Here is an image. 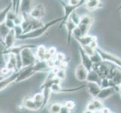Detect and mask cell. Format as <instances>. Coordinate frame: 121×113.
<instances>
[{
    "mask_svg": "<svg viewBox=\"0 0 121 113\" xmlns=\"http://www.w3.org/2000/svg\"><path fill=\"white\" fill-rule=\"evenodd\" d=\"M71 112V110L68 107H66L65 105H62V107L61 108V111L60 113H69Z\"/></svg>",
    "mask_w": 121,
    "mask_h": 113,
    "instance_id": "cell-33",
    "label": "cell"
},
{
    "mask_svg": "<svg viewBox=\"0 0 121 113\" xmlns=\"http://www.w3.org/2000/svg\"><path fill=\"white\" fill-rule=\"evenodd\" d=\"M96 51L99 53L100 57H102V60L110 62L111 63H113L121 68V58L114 55L113 54H111V53H108V52L103 51V50L99 48V47L96 48Z\"/></svg>",
    "mask_w": 121,
    "mask_h": 113,
    "instance_id": "cell-5",
    "label": "cell"
},
{
    "mask_svg": "<svg viewBox=\"0 0 121 113\" xmlns=\"http://www.w3.org/2000/svg\"><path fill=\"white\" fill-rule=\"evenodd\" d=\"M29 14L34 18L41 19L45 14V9H44V5H42L41 4L36 5L34 8H32V10Z\"/></svg>",
    "mask_w": 121,
    "mask_h": 113,
    "instance_id": "cell-17",
    "label": "cell"
},
{
    "mask_svg": "<svg viewBox=\"0 0 121 113\" xmlns=\"http://www.w3.org/2000/svg\"><path fill=\"white\" fill-rule=\"evenodd\" d=\"M75 39L79 43L81 46L83 47V46H86V45H90L95 41H97V38L93 36H81V37H78L76 38Z\"/></svg>",
    "mask_w": 121,
    "mask_h": 113,
    "instance_id": "cell-18",
    "label": "cell"
},
{
    "mask_svg": "<svg viewBox=\"0 0 121 113\" xmlns=\"http://www.w3.org/2000/svg\"><path fill=\"white\" fill-rule=\"evenodd\" d=\"M86 0H81L80 4H78L77 5H70L69 4H64L62 3V5H63V8H64V16H63V20L62 21H61V27H62L63 25H65V23H66V21L69 20V18H70L71 14H72L74 11H75L77 9H78L79 8H81L82 5H83L85 4Z\"/></svg>",
    "mask_w": 121,
    "mask_h": 113,
    "instance_id": "cell-6",
    "label": "cell"
},
{
    "mask_svg": "<svg viewBox=\"0 0 121 113\" xmlns=\"http://www.w3.org/2000/svg\"><path fill=\"white\" fill-rule=\"evenodd\" d=\"M86 87L88 93L94 98L97 97V96L99 95L100 90L102 89V87L99 83L93 81H87Z\"/></svg>",
    "mask_w": 121,
    "mask_h": 113,
    "instance_id": "cell-15",
    "label": "cell"
},
{
    "mask_svg": "<svg viewBox=\"0 0 121 113\" xmlns=\"http://www.w3.org/2000/svg\"><path fill=\"white\" fill-rule=\"evenodd\" d=\"M11 10H12V4L11 2H10V4L8 5V7H6L5 8H4L3 10L1 11V14H0V23H4L5 21L8 13H9Z\"/></svg>",
    "mask_w": 121,
    "mask_h": 113,
    "instance_id": "cell-25",
    "label": "cell"
},
{
    "mask_svg": "<svg viewBox=\"0 0 121 113\" xmlns=\"http://www.w3.org/2000/svg\"><path fill=\"white\" fill-rule=\"evenodd\" d=\"M37 48L35 45H30L27 47L24 48L20 51V57H21L23 67H26L32 65H34L38 61L37 57L32 52V48Z\"/></svg>",
    "mask_w": 121,
    "mask_h": 113,
    "instance_id": "cell-3",
    "label": "cell"
},
{
    "mask_svg": "<svg viewBox=\"0 0 121 113\" xmlns=\"http://www.w3.org/2000/svg\"><path fill=\"white\" fill-rule=\"evenodd\" d=\"M24 19L21 24V27L23 29V34L35 30L41 27L44 26V23L41 21L40 19H36L31 17L29 14H23Z\"/></svg>",
    "mask_w": 121,
    "mask_h": 113,
    "instance_id": "cell-2",
    "label": "cell"
},
{
    "mask_svg": "<svg viewBox=\"0 0 121 113\" xmlns=\"http://www.w3.org/2000/svg\"><path fill=\"white\" fill-rule=\"evenodd\" d=\"M0 25H1V38L2 39H4L5 36L8 34V32H10L11 29L7 26L5 22L1 23Z\"/></svg>",
    "mask_w": 121,
    "mask_h": 113,
    "instance_id": "cell-26",
    "label": "cell"
},
{
    "mask_svg": "<svg viewBox=\"0 0 121 113\" xmlns=\"http://www.w3.org/2000/svg\"><path fill=\"white\" fill-rule=\"evenodd\" d=\"M103 107L104 106L102 103V100L95 98L90 100L88 103L86 107V111H84V112H100Z\"/></svg>",
    "mask_w": 121,
    "mask_h": 113,
    "instance_id": "cell-9",
    "label": "cell"
},
{
    "mask_svg": "<svg viewBox=\"0 0 121 113\" xmlns=\"http://www.w3.org/2000/svg\"><path fill=\"white\" fill-rule=\"evenodd\" d=\"M47 50L44 45H39L37 47V51H36V57L39 60H45V57L47 54Z\"/></svg>",
    "mask_w": 121,
    "mask_h": 113,
    "instance_id": "cell-24",
    "label": "cell"
},
{
    "mask_svg": "<svg viewBox=\"0 0 121 113\" xmlns=\"http://www.w3.org/2000/svg\"><path fill=\"white\" fill-rule=\"evenodd\" d=\"M100 112H102V113H110V112H112L111 111V109L110 108H107V107H105L104 106L102 109H101V111H100Z\"/></svg>",
    "mask_w": 121,
    "mask_h": 113,
    "instance_id": "cell-34",
    "label": "cell"
},
{
    "mask_svg": "<svg viewBox=\"0 0 121 113\" xmlns=\"http://www.w3.org/2000/svg\"><path fill=\"white\" fill-rule=\"evenodd\" d=\"M64 105H65L66 107H68L70 110L73 109V108H74V106H75V104H74V102L72 101V100H68V101H66V102L65 103Z\"/></svg>",
    "mask_w": 121,
    "mask_h": 113,
    "instance_id": "cell-31",
    "label": "cell"
},
{
    "mask_svg": "<svg viewBox=\"0 0 121 113\" xmlns=\"http://www.w3.org/2000/svg\"><path fill=\"white\" fill-rule=\"evenodd\" d=\"M65 25V27L67 29V31H68V45H70L72 36H73V32L74 30V29L78 27V25L73 21L72 18H69L67 21H66Z\"/></svg>",
    "mask_w": 121,
    "mask_h": 113,
    "instance_id": "cell-19",
    "label": "cell"
},
{
    "mask_svg": "<svg viewBox=\"0 0 121 113\" xmlns=\"http://www.w3.org/2000/svg\"><path fill=\"white\" fill-rule=\"evenodd\" d=\"M35 72H37V71L35 69L34 65L26 66V67H23L21 69H20V74L17 78L15 83L21 82L24 80H26V79L30 78Z\"/></svg>",
    "mask_w": 121,
    "mask_h": 113,
    "instance_id": "cell-7",
    "label": "cell"
},
{
    "mask_svg": "<svg viewBox=\"0 0 121 113\" xmlns=\"http://www.w3.org/2000/svg\"><path fill=\"white\" fill-rule=\"evenodd\" d=\"M116 89L114 87H103V88L101 89L100 90L99 95L97 96V99H100V100H105L106 99H108V97H111L115 92H116Z\"/></svg>",
    "mask_w": 121,
    "mask_h": 113,
    "instance_id": "cell-16",
    "label": "cell"
},
{
    "mask_svg": "<svg viewBox=\"0 0 121 113\" xmlns=\"http://www.w3.org/2000/svg\"><path fill=\"white\" fill-rule=\"evenodd\" d=\"M22 105L25 108H26V109H28V110H32V111L39 110V108L38 107V106L36 105V103H35L33 98L25 99L23 101Z\"/></svg>",
    "mask_w": 121,
    "mask_h": 113,
    "instance_id": "cell-20",
    "label": "cell"
},
{
    "mask_svg": "<svg viewBox=\"0 0 121 113\" xmlns=\"http://www.w3.org/2000/svg\"><path fill=\"white\" fill-rule=\"evenodd\" d=\"M70 18H72V20L77 25H78V23H80V20H81V17L79 16L77 13H76V11H74L73 13L71 14L70 16Z\"/></svg>",
    "mask_w": 121,
    "mask_h": 113,
    "instance_id": "cell-30",
    "label": "cell"
},
{
    "mask_svg": "<svg viewBox=\"0 0 121 113\" xmlns=\"http://www.w3.org/2000/svg\"><path fill=\"white\" fill-rule=\"evenodd\" d=\"M119 92H120V97H121V85L120 86V90H119Z\"/></svg>",
    "mask_w": 121,
    "mask_h": 113,
    "instance_id": "cell-35",
    "label": "cell"
},
{
    "mask_svg": "<svg viewBox=\"0 0 121 113\" xmlns=\"http://www.w3.org/2000/svg\"><path fill=\"white\" fill-rule=\"evenodd\" d=\"M78 48H79V53H80V57L81 59V64L84 66L88 71L92 70L94 63L93 60H92L91 57L85 52V51L81 45H79Z\"/></svg>",
    "mask_w": 121,
    "mask_h": 113,
    "instance_id": "cell-8",
    "label": "cell"
},
{
    "mask_svg": "<svg viewBox=\"0 0 121 113\" xmlns=\"http://www.w3.org/2000/svg\"><path fill=\"white\" fill-rule=\"evenodd\" d=\"M89 71L85 67L83 64H79L74 71L75 77L78 81H85L87 79Z\"/></svg>",
    "mask_w": 121,
    "mask_h": 113,
    "instance_id": "cell-14",
    "label": "cell"
},
{
    "mask_svg": "<svg viewBox=\"0 0 121 113\" xmlns=\"http://www.w3.org/2000/svg\"><path fill=\"white\" fill-rule=\"evenodd\" d=\"M32 0H21L20 4V12L22 14H30L32 10Z\"/></svg>",
    "mask_w": 121,
    "mask_h": 113,
    "instance_id": "cell-21",
    "label": "cell"
},
{
    "mask_svg": "<svg viewBox=\"0 0 121 113\" xmlns=\"http://www.w3.org/2000/svg\"><path fill=\"white\" fill-rule=\"evenodd\" d=\"M16 39H17V35H16L15 30L14 29H11L8 34L3 39L4 41L3 45L5 46V49H8L14 47Z\"/></svg>",
    "mask_w": 121,
    "mask_h": 113,
    "instance_id": "cell-13",
    "label": "cell"
},
{
    "mask_svg": "<svg viewBox=\"0 0 121 113\" xmlns=\"http://www.w3.org/2000/svg\"><path fill=\"white\" fill-rule=\"evenodd\" d=\"M84 5L87 10L93 11L99 8L100 0H86Z\"/></svg>",
    "mask_w": 121,
    "mask_h": 113,
    "instance_id": "cell-23",
    "label": "cell"
},
{
    "mask_svg": "<svg viewBox=\"0 0 121 113\" xmlns=\"http://www.w3.org/2000/svg\"><path fill=\"white\" fill-rule=\"evenodd\" d=\"M101 81H102V78L99 76V75L98 74L96 71H95L94 69L89 71L86 81H93V82H96V83H99V85H101Z\"/></svg>",
    "mask_w": 121,
    "mask_h": 113,
    "instance_id": "cell-22",
    "label": "cell"
},
{
    "mask_svg": "<svg viewBox=\"0 0 121 113\" xmlns=\"http://www.w3.org/2000/svg\"><path fill=\"white\" fill-rule=\"evenodd\" d=\"M56 76L57 78H59L61 81L64 80L65 78V76H66V74H65V69H62V68H59L58 71L56 73Z\"/></svg>",
    "mask_w": 121,
    "mask_h": 113,
    "instance_id": "cell-29",
    "label": "cell"
},
{
    "mask_svg": "<svg viewBox=\"0 0 121 113\" xmlns=\"http://www.w3.org/2000/svg\"><path fill=\"white\" fill-rule=\"evenodd\" d=\"M86 87V85H82L78 87H74V88H62L60 86V83H55L51 86V90L52 92L56 94H60V93H70V92H75L78 90H80L83 88Z\"/></svg>",
    "mask_w": 121,
    "mask_h": 113,
    "instance_id": "cell-12",
    "label": "cell"
},
{
    "mask_svg": "<svg viewBox=\"0 0 121 113\" xmlns=\"http://www.w3.org/2000/svg\"><path fill=\"white\" fill-rule=\"evenodd\" d=\"M62 107V105L61 103H53L50 107V110L49 112L51 113H60L61 108Z\"/></svg>",
    "mask_w": 121,
    "mask_h": 113,
    "instance_id": "cell-28",
    "label": "cell"
},
{
    "mask_svg": "<svg viewBox=\"0 0 121 113\" xmlns=\"http://www.w3.org/2000/svg\"><path fill=\"white\" fill-rule=\"evenodd\" d=\"M62 20H63V16L60 17V18H58L56 19L52 20L51 21L44 24V26L36 29L35 30H32L31 32H29L27 33H24V34H22V35L17 36V39L26 40V39H37V38H39L42 36L44 33L47 32V30L49 28H51V27L54 26V25L58 23L59 22L62 21Z\"/></svg>",
    "mask_w": 121,
    "mask_h": 113,
    "instance_id": "cell-1",
    "label": "cell"
},
{
    "mask_svg": "<svg viewBox=\"0 0 121 113\" xmlns=\"http://www.w3.org/2000/svg\"><path fill=\"white\" fill-rule=\"evenodd\" d=\"M81 0H69L68 4L70 5H77L80 4Z\"/></svg>",
    "mask_w": 121,
    "mask_h": 113,
    "instance_id": "cell-32",
    "label": "cell"
},
{
    "mask_svg": "<svg viewBox=\"0 0 121 113\" xmlns=\"http://www.w3.org/2000/svg\"><path fill=\"white\" fill-rule=\"evenodd\" d=\"M117 10H121V5L118 7V9Z\"/></svg>",
    "mask_w": 121,
    "mask_h": 113,
    "instance_id": "cell-36",
    "label": "cell"
},
{
    "mask_svg": "<svg viewBox=\"0 0 121 113\" xmlns=\"http://www.w3.org/2000/svg\"><path fill=\"white\" fill-rule=\"evenodd\" d=\"M93 23V18L91 15L85 14L81 17V20L80 23L78 25V27L81 32V36H84L88 34V32Z\"/></svg>",
    "mask_w": 121,
    "mask_h": 113,
    "instance_id": "cell-4",
    "label": "cell"
},
{
    "mask_svg": "<svg viewBox=\"0 0 121 113\" xmlns=\"http://www.w3.org/2000/svg\"><path fill=\"white\" fill-rule=\"evenodd\" d=\"M19 74H20V70L14 71V72H12V73L10 75H8L7 78L1 79V81H0V90H1V91L3 90L5 88H6V87L8 85H10L11 83L15 82Z\"/></svg>",
    "mask_w": 121,
    "mask_h": 113,
    "instance_id": "cell-10",
    "label": "cell"
},
{
    "mask_svg": "<svg viewBox=\"0 0 121 113\" xmlns=\"http://www.w3.org/2000/svg\"><path fill=\"white\" fill-rule=\"evenodd\" d=\"M12 4V11H14L16 13H20V4H21V0H11Z\"/></svg>",
    "mask_w": 121,
    "mask_h": 113,
    "instance_id": "cell-27",
    "label": "cell"
},
{
    "mask_svg": "<svg viewBox=\"0 0 121 113\" xmlns=\"http://www.w3.org/2000/svg\"><path fill=\"white\" fill-rule=\"evenodd\" d=\"M4 56L7 57L6 59V68L11 71V72H14V71H17V57L14 54L10 53L3 54Z\"/></svg>",
    "mask_w": 121,
    "mask_h": 113,
    "instance_id": "cell-11",
    "label": "cell"
}]
</instances>
